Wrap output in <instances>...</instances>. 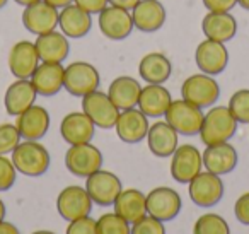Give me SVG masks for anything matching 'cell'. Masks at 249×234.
<instances>
[{
    "label": "cell",
    "instance_id": "48",
    "mask_svg": "<svg viewBox=\"0 0 249 234\" xmlns=\"http://www.w3.org/2000/svg\"><path fill=\"white\" fill-rule=\"evenodd\" d=\"M31 234H56V233H53V231H35V233H31Z\"/></svg>",
    "mask_w": 249,
    "mask_h": 234
},
{
    "label": "cell",
    "instance_id": "49",
    "mask_svg": "<svg viewBox=\"0 0 249 234\" xmlns=\"http://www.w3.org/2000/svg\"><path fill=\"white\" fill-rule=\"evenodd\" d=\"M7 2L9 0H0V9H4L5 5H7Z\"/></svg>",
    "mask_w": 249,
    "mask_h": 234
},
{
    "label": "cell",
    "instance_id": "38",
    "mask_svg": "<svg viewBox=\"0 0 249 234\" xmlns=\"http://www.w3.org/2000/svg\"><path fill=\"white\" fill-rule=\"evenodd\" d=\"M65 234H97L96 220L90 215L72 220V222H69V226H67Z\"/></svg>",
    "mask_w": 249,
    "mask_h": 234
},
{
    "label": "cell",
    "instance_id": "21",
    "mask_svg": "<svg viewBox=\"0 0 249 234\" xmlns=\"http://www.w3.org/2000/svg\"><path fill=\"white\" fill-rule=\"evenodd\" d=\"M147 144H149V151L156 157H171L179 145V134L166 120L156 121L149 128Z\"/></svg>",
    "mask_w": 249,
    "mask_h": 234
},
{
    "label": "cell",
    "instance_id": "32",
    "mask_svg": "<svg viewBox=\"0 0 249 234\" xmlns=\"http://www.w3.org/2000/svg\"><path fill=\"white\" fill-rule=\"evenodd\" d=\"M193 234H231V227L222 215L207 212L196 219L193 226Z\"/></svg>",
    "mask_w": 249,
    "mask_h": 234
},
{
    "label": "cell",
    "instance_id": "24",
    "mask_svg": "<svg viewBox=\"0 0 249 234\" xmlns=\"http://www.w3.org/2000/svg\"><path fill=\"white\" fill-rule=\"evenodd\" d=\"M21 138L24 140H39L46 135L50 128V113L46 108L33 104L31 108L21 113L16 120Z\"/></svg>",
    "mask_w": 249,
    "mask_h": 234
},
{
    "label": "cell",
    "instance_id": "15",
    "mask_svg": "<svg viewBox=\"0 0 249 234\" xmlns=\"http://www.w3.org/2000/svg\"><path fill=\"white\" fill-rule=\"evenodd\" d=\"M195 62L200 72L207 76H218L229 65V52L225 48V43L205 39L196 46L195 52Z\"/></svg>",
    "mask_w": 249,
    "mask_h": 234
},
{
    "label": "cell",
    "instance_id": "34",
    "mask_svg": "<svg viewBox=\"0 0 249 234\" xmlns=\"http://www.w3.org/2000/svg\"><path fill=\"white\" fill-rule=\"evenodd\" d=\"M227 108L237 123H249V89H239L229 99Z\"/></svg>",
    "mask_w": 249,
    "mask_h": 234
},
{
    "label": "cell",
    "instance_id": "37",
    "mask_svg": "<svg viewBox=\"0 0 249 234\" xmlns=\"http://www.w3.org/2000/svg\"><path fill=\"white\" fill-rule=\"evenodd\" d=\"M18 178V169H16L12 159L0 156V192H7L14 186Z\"/></svg>",
    "mask_w": 249,
    "mask_h": 234
},
{
    "label": "cell",
    "instance_id": "27",
    "mask_svg": "<svg viewBox=\"0 0 249 234\" xmlns=\"http://www.w3.org/2000/svg\"><path fill=\"white\" fill-rule=\"evenodd\" d=\"M173 103L169 89L162 84H147L142 87V93L139 98V110L149 118H160L166 115L167 108Z\"/></svg>",
    "mask_w": 249,
    "mask_h": 234
},
{
    "label": "cell",
    "instance_id": "35",
    "mask_svg": "<svg viewBox=\"0 0 249 234\" xmlns=\"http://www.w3.org/2000/svg\"><path fill=\"white\" fill-rule=\"evenodd\" d=\"M21 142V134L18 127L12 123H2L0 125V156L12 154L16 147Z\"/></svg>",
    "mask_w": 249,
    "mask_h": 234
},
{
    "label": "cell",
    "instance_id": "36",
    "mask_svg": "<svg viewBox=\"0 0 249 234\" xmlns=\"http://www.w3.org/2000/svg\"><path fill=\"white\" fill-rule=\"evenodd\" d=\"M132 234H166V226L162 220L147 214L132 224Z\"/></svg>",
    "mask_w": 249,
    "mask_h": 234
},
{
    "label": "cell",
    "instance_id": "46",
    "mask_svg": "<svg viewBox=\"0 0 249 234\" xmlns=\"http://www.w3.org/2000/svg\"><path fill=\"white\" fill-rule=\"evenodd\" d=\"M5 212H7V210H5V203L2 202V198H0V220H4Z\"/></svg>",
    "mask_w": 249,
    "mask_h": 234
},
{
    "label": "cell",
    "instance_id": "17",
    "mask_svg": "<svg viewBox=\"0 0 249 234\" xmlns=\"http://www.w3.org/2000/svg\"><path fill=\"white\" fill-rule=\"evenodd\" d=\"M7 63L9 70H11V74L16 79H31V76L38 69L41 60H39L35 43L22 39V41H18L11 48Z\"/></svg>",
    "mask_w": 249,
    "mask_h": 234
},
{
    "label": "cell",
    "instance_id": "1",
    "mask_svg": "<svg viewBox=\"0 0 249 234\" xmlns=\"http://www.w3.org/2000/svg\"><path fill=\"white\" fill-rule=\"evenodd\" d=\"M237 132V120L227 106H212L205 113L200 128V138L205 145L229 142Z\"/></svg>",
    "mask_w": 249,
    "mask_h": 234
},
{
    "label": "cell",
    "instance_id": "16",
    "mask_svg": "<svg viewBox=\"0 0 249 234\" xmlns=\"http://www.w3.org/2000/svg\"><path fill=\"white\" fill-rule=\"evenodd\" d=\"M149 117L142 113L139 108H130V110L120 111V117L114 125L116 135L124 144H139L149 134Z\"/></svg>",
    "mask_w": 249,
    "mask_h": 234
},
{
    "label": "cell",
    "instance_id": "25",
    "mask_svg": "<svg viewBox=\"0 0 249 234\" xmlns=\"http://www.w3.org/2000/svg\"><path fill=\"white\" fill-rule=\"evenodd\" d=\"M36 96H38V93H36L31 79H16L5 91V111L11 117H19V115L24 113L28 108H31L35 104Z\"/></svg>",
    "mask_w": 249,
    "mask_h": 234
},
{
    "label": "cell",
    "instance_id": "47",
    "mask_svg": "<svg viewBox=\"0 0 249 234\" xmlns=\"http://www.w3.org/2000/svg\"><path fill=\"white\" fill-rule=\"evenodd\" d=\"M237 4L241 5L242 9H246V11H249V0H237Z\"/></svg>",
    "mask_w": 249,
    "mask_h": 234
},
{
    "label": "cell",
    "instance_id": "33",
    "mask_svg": "<svg viewBox=\"0 0 249 234\" xmlns=\"http://www.w3.org/2000/svg\"><path fill=\"white\" fill-rule=\"evenodd\" d=\"M97 234H132V224L116 212L103 214L96 220Z\"/></svg>",
    "mask_w": 249,
    "mask_h": 234
},
{
    "label": "cell",
    "instance_id": "41",
    "mask_svg": "<svg viewBox=\"0 0 249 234\" xmlns=\"http://www.w3.org/2000/svg\"><path fill=\"white\" fill-rule=\"evenodd\" d=\"M73 4H77L89 14H99L106 5H109V2L107 0H73Z\"/></svg>",
    "mask_w": 249,
    "mask_h": 234
},
{
    "label": "cell",
    "instance_id": "30",
    "mask_svg": "<svg viewBox=\"0 0 249 234\" xmlns=\"http://www.w3.org/2000/svg\"><path fill=\"white\" fill-rule=\"evenodd\" d=\"M114 212L130 224L147 215V195L139 188H124L113 203Z\"/></svg>",
    "mask_w": 249,
    "mask_h": 234
},
{
    "label": "cell",
    "instance_id": "10",
    "mask_svg": "<svg viewBox=\"0 0 249 234\" xmlns=\"http://www.w3.org/2000/svg\"><path fill=\"white\" fill-rule=\"evenodd\" d=\"M86 190L94 203L101 207H109L121 193L123 185L114 173L101 168L86 178Z\"/></svg>",
    "mask_w": 249,
    "mask_h": 234
},
{
    "label": "cell",
    "instance_id": "43",
    "mask_svg": "<svg viewBox=\"0 0 249 234\" xmlns=\"http://www.w3.org/2000/svg\"><path fill=\"white\" fill-rule=\"evenodd\" d=\"M0 234H21V231L7 220H0Z\"/></svg>",
    "mask_w": 249,
    "mask_h": 234
},
{
    "label": "cell",
    "instance_id": "45",
    "mask_svg": "<svg viewBox=\"0 0 249 234\" xmlns=\"http://www.w3.org/2000/svg\"><path fill=\"white\" fill-rule=\"evenodd\" d=\"M14 2L19 5H22V7H28V5L35 4V2H38V0H14Z\"/></svg>",
    "mask_w": 249,
    "mask_h": 234
},
{
    "label": "cell",
    "instance_id": "18",
    "mask_svg": "<svg viewBox=\"0 0 249 234\" xmlns=\"http://www.w3.org/2000/svg\"><path fill=\"white\" fill-rule=\"evenodd\" d=\"M201 161H203V168L207 171L224 176L235 169L239 162V156L234 145L229 142H222V144L207 145V149L201 154Z\"/></svg>",
    "mask_w": 249,
    "mask_h": 234
},
{
    "label": "cell",
    "instance_id": "13",
    "mask_svg": "<svg viewBox=\"0 0 249 234\" xmlns=\"http://www.w3.org/2000/svg\"><path fill=\"white\" fill-rule=\"evenodd\" d=\"M201 152L191 144L178 145L174 154L171 156V176L181 185H188L201 171Z\"/></svg>",
    "mask_w": 249,
    "mask_h": 234
},
{
    "label": "cell",
    "instance_id": "28",
    "mask_svg": "<svg viewBox=\"0 0 249 234\" xmlns=\"http://www.w3.org/2000/svg\"><path fill=\"white\" fill-rule=\"evenodd\" d=\"M201 31L208 39L227 43L237 33V21L231 12H208L201 19Z\"/></svg>",
    "mask_w": 249,
    "mask_h": 234
},
{
    "label": "cell",
    "instance_id": "8",
    "mask_svg": "<svg viewBox=\"0 0 249 234\" xmlns=\"http://www.w3.org/2000/svg\"><path fill=\"white\" fill-rule=\"evenodd\" d=\"M92 198L87 193L86 186L70 185L65 186L56 196V212L67 222H72L80 217H87L92 210Z\"/></svg>",
    "mask_w": 249,
    "mask_h": 234
},
{
    "label": "cell",
    "instance_id": "11",
    "mask_svg": "<svg viewBox=\"0 0 249 234\" xmlns=\"http://www.w3.org/2000/svg\"><path fill=\"white\" fill-rule=\"evenodd\" d=\"M183 207L181 195L169 186H157L147 193V214L162 222L176 219Z\"/></svg>",
    "mask_w": 249,
    "mask_h": 234
},
{
    "label": "cell",
    "instance_id": "3",
    "mask_svg": "<svg viewBox=\"0 0 249 234\" xmlns=\"http://www.w3.org/2000/svg\"><path fill=\"white\" fill-rule=\"evenodd\" d=\"M181 98L201 110L212 108L220 98V86L213 76H207L203 72L193 74L181 86Z\"/></svg>",
    "mask_w": 249,
    "mask_h": 234
},
{
    "label": "cell",
    "instance_id": "20",
    "mask_svg": "<svg viewBox=\"0 0 249 234\" xmlns=\"http://www.w3.org/2000/svg\"><path fill=\"white\" fill-rule=\"evenodd\" d=\"M133 26L142 33H156L166 24L167 12L159 0H140L132 9Z\"/></svg>",
    "mask_w": 249,
    "mask_h": 234
},
{
    "label": "cell",
    "instance_id": "6",
    "mask_svg": "<svg viewBox=\"0 0 249 234\" xmlns=\"http://www.w3.org/2000/svg\"><path fill=\"white\" fill-rule=\"evenodd\" d=\"M82 111L92 120L96 128H103V130L114 128L120 117V110L116 108V104L111 101L107 93H103L99 89L82 98Z\"/></svg>",
    "mask_w": 249,
    "mask_h": 234
},
{
    "label": "cell",
    "instance_id": "5",
    "mask_svg": "<svg viewBox=\"0 0 249 234\" xmlns=\"http://www.w3.org/2000/svg\"><path fill=\"white\" fill-rule=\"evenodd\" d=\"M101 76L89 62H72L65 67L63 89L75 98H84L92 91L99 89Z\"/></svg>",
    "mask_w": 249,
    "mask_h": 234
},
{
    "label": "cell",
    "instance_id": "19",
    "mask_svg": "<svg viewBox=\"0 0 249 234\" xmlns=\"http://www.w3.org/2000/svg\"><path fill=\"white\" fill-rule=\"evenodd\" d=\"M60 134L69 145L89 144L96 134V125L84 111H72L63 117L60 123Z\"/></svg>",
    "mask_w": 249,
    "mask_h": 234
},
{
    "label": "cell",
    "instance_id": "2",
    "mask_svg": "<svg viewBox=\"0 0 249 234\" xmlns=\"http://www.w3.org/2000/svg\"><path fill=\"white\" fill-rule=\"evenodd\" d=\"M12 162H14L18 173L29 178H38L43 176L50 168V157L48 149L38 140H24L19 142L18 147L12 151Z\"/></svg>",
    "mask_w": 249,
    "mask_h": 234
},
{
    "label": "cell",
    "instance_id": "40",
    "mask_svg": "<svg viewBox=\"0 0 249 234\" xmlns=\"http://www.w3.org/2000/svg\"><path fill=\"white\" fill-rule=\"evenodd\" d=\"M208 12H231L237 5V0H201Z\"/></svg>",
    "mask_w": 249,
    "mask_h": 234
},
{
    "label": "cell",
    "instance_id": "23",
    "mask_svg": "<svg viewBox=\"0 0 249 234\" xmlns=\"http://www.w3.org/2000/svg\"><path fill=\"white\" fill-rule=\"evenodd\" d=\"M63 74L65 67L62 63L41 62L31 76V82L39 96L52 98L63 89Z\"/></svg>",
    "mask_w": 249,
    "mask_h": 234
},
{
    "label": "cell",
    "instance_id": "31",
    "mask_svg": "<svg viewBox=\"0 0 249 234\" xmlns=\"http://www.w3.org/2000/svg\"><path fill=\"white\" fill-rule=\"evenodd\" d=\"M171 72L173 63L160 52L147 53L139 63V74L147 84H164L171 77Z\"/></svg>",
    "mask_w": 249,
    "mask_h": 234
},
{
    "label": "cell",
    "instance_id": "4",
    "mask_svg": "<svg viewBox=\"0 0 249 234\" xmlns=\"http://www.w3.org/2000/svg\"><path fill=\"white\" fill-rule=\"evenodd\" d=\"M166 121L178 132L179 135H198L200 134L201 123H203V110L195 106L193 103L186 99H173L171 106L166 111Z\"/></svg>",
    "mask_w": 249,
    "mask_h": 234
},
{
    "label": "cell",
    "instance_id": "42",
    "mask_svg": "<svg viewBox=\"0 0 249 234\" xmlns=\"http://www.w3.org/2000/svg\"><path fill=\"white\" fill-rule=\"evenodd\" d=\"M107 2H109V5H114V7H121V9H126V11H132L140 0H107Z\"/></svg>",
    "mask_w": 249,
    "mask_h": 234
},
{
    "label": "cell",
    "instance_id": "29",
    "mask_svg": "<svg viewBox=\"0 0 249 234\" xmlns=\"http://www.w3.org/2000/svg\"><path fill=\"white\" fill-rule=\"evenodd\" d=\"M142 93V86L137 79L130 76H120L109 84L107 87V96L111 98L120 111L137 108L139 98Z\"/></svg>",
    "mask_w": 249,
    "mask_h": 234
},
{
    "label": "cell",
    "instance_id": "9",
    "mask_svg": "<svg viewBox=\"0 0 249 234\" xmlns=\"http://www.w3.org/2000/svg\"><path fill=\"white\" fill-rule=\"evenodd\" d=\"M65 166L73 176L87 178L97 169L103 168V154L90 142L89 144L70 145L65 152Z\"/></svg>",
    "mask_w": 249,
    "mask_h": 234
},
{
    "label": "cell",
    "instance_id": "22",
    "mask_svg": "<svg viewBox=\"0 0 249 234\" xmlns=\"http://www.w3.org/2000/svg\"><path fill=\"white\" fill-rule=\"evenodd\" d=\"M58 28L67 38H84L92 28V14L80 9L77 4H69L58 12Z\"/></svg>",
    "mask_w": 249,
    "mask_h": 234
},
{
    "label": "cell",
    "instance_id": "12",
    "mask_svg": "<svg viewBox=\"0 0 249 234\" xmlns=\"http://www.w3.org/2000/svg\"><path fill=\"white\" fill-rule=\"evenodd\" d=\"M97 26H99L104 38L111 39V41H121V39L128 38L135 28L132 12L126 9L114 7V5H106L99 12Z\"/></svg>",
    "mask_w": 249,
    "mask_h": 234
},
{
    "label": "cell",
    "instance_id": "26",
    "mask_svg": "<svg viewBox=\"0 0 249 234\" xmlns=\"http://www.w3.org/2000/svg\"><path fill=\"white\" fill-rule=\"evenodd\" d=\"M38 50V55L41 62L52 63H63L69 58L70 53V41L62 31H50L45 35H39L35 41Z\"/></svg>",
    "mask_w": 249,
    "mask_h": 234
},
{
    "label": "cell",
    "instance_id": "7",
    "mask_svg": "<svg viewBox=\"0 0 249 234\" xmlns=\"http://www.w3.org/2000/svg\"><path fill=\"white\" fill-rule=\"evenodd\" d=\"M188 193L195 205L208 209L217 205L224 196V181L218 175H213L210 171H200L188 183Z\"/></svg>",
    "mask_w": 249,
    "mask_h": 234
},
{
    "label": "cell",
    "instance_id": "44",
    "mask_svg": "<svg viewBox=\"0 0 249 234\" xmlns=\"http://www.w3.org/2000/svg\"><path fill=\"white\" fill-rule=\"evenodd\" d=\"M45 2H48L50 5H53V7H56L60 11V9H63L65 5L72 4L73 0H45Z\"/></svg>",
    "mask_w": 249,
    "mask_h": 234
},
{
    "label": "cell",
    "instance_id": "39",
    "mask_svg": "<svg viewBox=\"0 0 249 234\" xmlns=\"http://www.w3.org/2000/svg\"><path fill=\"white\" fill-rule=\"evenodd\" d=\"M234 214L239 222L244 224V226H249V192L242 193V195L235 200Z\"/></svg>",
    "mask_w": 249,
    "mask_h": 234
},
{
    "label": "cell",
    "instance_id": "14",
    "mask_svg": "<svg viewBox=\"0 0 249 234\" xmlns=\"http://www.w3.org/2000/svg\"><path fill=\"white\" fill-rule=\"evenodd\" d=\"M58 9L50 5L48 2L38 0L35 4L24 7L22 26L35 36L55 31L56 26H58Z\"/></svg>",
    "mask_w": 249,
    "mask_h": 234
}]
</instances>
